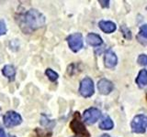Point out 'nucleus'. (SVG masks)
<instances>
[{
    "mask_svg": "<svg viewBox=\"0 0 147 137\" xmlns=\"http://www.w3.org/2000/svg\"><path fill=\"white\" fill-rule=\"evenodd\" d=\"M46 18L42 13H40L35 8H31L28 10L22 17L20 27L26 33H30V32L43 27Z\"/></svg>",
    "mask_w": 147,
    "mask_h": 137,
    "instance_id": "obj_1",
    "label": "nucleus"
},
{
    "mask_svg": "<svg viewBox=\"0 0 147 137\" xmlns=\"http://www.w3.org/2000/svg\"><path fill=\"white\" fill-rule=\"evenodd\" d=\"M70 127H71L72 131L75 132L76 134L79 135L80 137H89L90 136L89 132H87L85 124L81 122L78 112H76V117L71 121Z\"/></svg>",
    "mask_w": 147,
    "mask_h": 137,
    "instance_id": "obj_2",
    "label": "nucleus"
},
{
    "mask_svg": "<svg viewBox=\"0 0 147 137\" xmlns=\"http://www.w3.org/2000/svg\"><path fill=\"white\" fill-rule=\"evenodd\" d=\"M4 124L7 128H12L20 125L22 122V118L20 113H18L14 111H8L5 113L3 117Z\"/></svg>",
    "mask_w": 147,
    "mask_h": 137,
    "instance_id": "obj_3",
    "label": "nucleus"
},
{
    "mask_svg": "<svg viewBox=\"0 0 147 137\" xmlns=\"http://www.w3.org/2000/svg\"><path fill=\"white\" fill-rule=\"evenodd\" d=\"M147 127V116L142 115H137L131 122V130L135 134H142L145 132Z\"/></svg>",
    "mask_w": 147,
    "mask_h": 137,
    "instance_id": "obj_4",
    "label": "nucleus"
},
{
    "mask_svg": "<svg viewBox=\"0 0 147 137\" xmlns=\"http://www.w3.org/2000/svg\"><path fill=\"white\" fill-rule=\"evenodd\" d=\"M94 82L90 78L86 77L85 79H83L80 82V88L79 92L80 94L85 98L91 97L94 94Z\"/></svg>",
    "mask_w": 147,
    "mask_h": 137,
    "instance_id": "obj_5",
    "label": "nucleus"
},
{
    "mask_svg": "<svg viewBox=\"0 0 147 137\" xmlns=\"http://www.w3.org/2000/svg\"><path fill=\"white\" fill-rule=\"evenodd\" d=\"M67 42L70 48L74 52H77L83 48V36L81 33H74L68 36L67 38Z\"/></svg>",
    "mask_w": 147,
    "mask_h": 137,
    "instance_id": "obj_6",
    "label": "nucleus"
},
{
    "mask_svg": "<svg viewBox=\"0 0 147 137\" xmlns=\"http://www.w3.org/2000/svg\"><path fill=\"white\" fill-rule=\"evenodd\" d=\"M100 116H101V112L96 108L87 109L85 111L84 114H83L85 122L86 123H88V124H93V123H95L100 118Z\"/></svg>",
    "mask_w": 147,
    "mask_h": 137,
    "instance_id": "obj_7",
    "label": "nucleus"
},
{
    "mask_svg": "<svg viewBox=\"0 0 147 137\" xmlns=\"http://www.w3.org/2000/svg\"><path fill=\"white\" fill-rule=\"evenodd\" d=\"M98 89L99 92L103 95H107L110 93L114 89V85L110 80L107 79H101L98 82Z\"/></svg>",
    "mask_w": 147,
    "mask_h": 137,
    "instance_id": "obj_8",
    "label": "nucleus"
},
{
    "mask_svg": "<svg viewBox=\"0 0 147 137\" xmlns=\"http://www.w3.org/2000/svg\"><path fill=\"white\" fill-rule=\"evenodd\" d=\"M117 62H118V58L116 56L113 51L111 50H109L105 53V56H104V63H105V66L107 68H114L115 66L117 65Z\"/></svg>",
    "mask_w": 147,
    "mask_h": 137,
    "instance_id": "obj_9",
    "label": "nucleus"
},
{
    "mask_svg": "<svg viewBox=\"0 0 147 137\" xmlns=\"http://www.w3.org/2000/svg\"><path fill=\"white\" fill-rule=\"evenodd\" d=\"M98 27L105 33H112L116 30V25L111 21H100L98 23Z\"/></svg>",
    "mask_w": 147,
    "mask_h": 137,
    "instance_id": "obj_10",
    "label": "nucleus"
},
{
    "mask_svg": "<svg viewBox=\"0 0 147 137\" xmlns=\"http://www.w3.org/2000/svg\"><path fill=\"white\" fill-rule=\"evenodd\" d=\"M86 41L89 45L93 46V47H98L102 44V39L100 38V36L95 33H89L86 37Z\"/></svg>",
    "mask_w": 147,
    "mask_h": 137,
    "instance_id": "obj_11",
    "label": "nucleus"
},
{
    "mask_svg": "<svg viewBox=\"0 0 147 137\" xmlns=\"http://www.w3.org/2000/svg\"><path fill=\"white\" fill-rule=\"evenodd\" d=\"M2 73L9 80H14L16 77V68L13 65H6L2 68Z\"/></svg>",
    "mask_w": 147,
    "mask_h": 137,
    "instance_id": "obj_12",
    "label": "nucleus"
},
{
    "mask_svg": "<svg viewBox=\"0 0 147 137\" xmlns=\"http://www.w3.org/2000/svg\"><path fill=\"white\" fill-rule=\"evenodd\" d=\"M136 83L140 87H144L147 85V70H142L136 79Z\"/></svg>",
    "mask_w": 147,
    "mask_h": 137,
    "instance_id": "obj_13",
    "label": "nucleus"
},
{
    "mask_svg": "<svg viewBox=\"0 0 147 137\" xmlns=\"http://www.w3.org/2000/svg\"><path fill=\"white\" fill-rule=\"evenodd\" d=\"M113 126H114V124H113L112 120L108 116L105 117L99 123V128L102 130H111Z\"/></svg>",
    "mask_w": 147,
    "mask_h": 137,
    "instance_id": "obj_14",
    "label": "nucleus"
},
{
    "mask_svg": "<svg viewBox=\"0 0 147 137\" xmlns=\"http://www.w3.org/2000/svg\"><path fill=\"white\" fill-rule=\"evenodd\" d=\"M45 75L48 77V79L51 81H56L58 77H59L58 73L55 72L54 70H53L52 68H47V70H45Z\"/></svg>",
    "mask_w": 147,
    "mask_h": 137,
    "instance_id": "obj_15",
    "label": "nucleus"
},
{
    "mask_svg": "<svg viewBox=\"0 0 147 137\" xmlns=\"http://www.w3.org/2000/svg\"><path fill=\"white\" fill-rule=\"evenodd\" d=\"M40 123L42 124L44 127L49 128V129H52V128L54 126V122L52 120H49V119L46 117L45 115H41V119H40Z\"/></svg>",
    "mask_w": 147,
    "mask_h": 137,
    "instance_id": "obj_16",
    "label": "nucleus"
},
{
    "mask_svg": "<svg viewBox=\"0 0 147 137\" xmlns=\"http://www.w3.org/2000/svg\"><path fill=\"white\" fill-rule=\"evenodd\" d=\"M138 63L142 66H147V55L145 54H141L137 59Z\"/></svg>",
    "mask_w": 147,
    "mask_h": 137,
    "instance_id": "obj_17",
    "label": "nucleus"
},
{
    "mask_svg": "<svg viewBox=\"0 0 147 137\" xmlns=\"http://www.w3.org/2000/svg\"><path fill=\"white\" fill-rule=\"evenodd\" d=\"M7 25L3 20H0V37L7 33Z\"/></svg>",
    "mask_w": 147,
    "mask_h": 137,
    "instance_id": "obj_18",
    "label": "nucleus"
},
{
    "mask_svg": "<svg viewBox=\"0 0 147 137\" xmlns=\"http://www.w3.org/2000/svg\"><path fill=\"white\" fill-rule=\"evenodd\" d=\"M140 34L142 37H144V38L147 39V24L142 25L141 27V29H140Z\"/></svg>",
    "mask_w": 147,
    "mask_h": 137,
    "instance_id": "obj_19",
    "label": "nucleus"
},
{
    "mask_svg": "<svg viewBox=\"0 0 147 137\" xmlns=\"http://www.w3.org/2000/svg\"><path fill=\"white\" fill-rule=\"evenodd\" d=\"M98 3L101 5V7H109V0H99L98 1Z\"/></svg>",
    "mask_w": 147,
    "mask_h": 137,
    "instance_id": "obj_20",
    "label": "nucleus"
},
{
    "mask_svg": "<svg viewBox=\"0 0 147 137\" xmlns=\"http://www.w3.org/2000/svg\"><path fill=\"white\" fill-rule=\"evenodd\" d=\"M0 137H6V132L1 128H0Z\"/></svg>",
    "mask_w": 147,
    "mask_h": 137,
    "instance_id": "obj_21",
    "label": "nucleus"
},
{
    "mask_svg": "<svg viewBox=\"0 0 147 137\" xmlns=\"http://www.w3.org/2000/svg\"><path fill=\"white\" fill-rule=\"evenodd\" d=\"M100 137H110V136L109 134H102Z\"/></svg>",
    "mask_w": 147,
    "mask_h": 137,
    "instance_id": "obj_22",
    "label": "nucleus"
},
{
    "mask_svg": "<svg viewBox=\"0 0 147 137\" xmlns=\"http://www.w3.org/2000/svg\"><path fill=\"white\" fill-rule=\"evenodd\" d=\"M9 137H16V136H13V135H11V136H9Z\"/></svg>",
    "mask_w": 147,
    "mask_h": 137,
    "instance_id": "obj_23",
    "label": "nucleus"
},
{
    "mask_svg": "<svg viewBox=\"0 0 147 137\" xmlns=\"http://www.w3.org/2000/svg\"><path fill=\"white\" fill-rule=\"evenodd\" d=\"M0 112H1V108H0Z\"/></svg>",
    "mask_w": 147,
    "mask_h": 137,
    "instance_id": "obj_24",
    "label": "nucleus"
}]
</instances>
